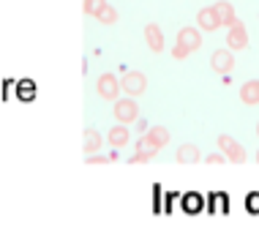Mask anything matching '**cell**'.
Returning a JSON list of instances; mask_svg holds the SVG:
<instances>
[{"label":"cell","mask_w":259,"mask_h":251,"mask_svg":"<svg viewBox=\"0 0 259 251\" xmlns=\"http://www.w3.org/2000/svg\"><path fill=\"white\" fill-rule=\"evenodd\" d=\"M112 115H115L117 123H137L139 120V104L134 101V96H125V99H117L115 107H112Z\"/></svg>","instance_id":"1"},{"label":"cell","mask_w":259,"mask_h":251,"mask_svg":"<svg viewBox=\"0 0 259 251\" xmlns=\"http://www.w3.org/2000/svg\"><path fill=\"white\" fill-rule=\"evenodd\" d=\"M219 150L227 156V161H232V164H243V161L248 158L246 148H243L237 139H232L229 134H221V137H219Z\"/></svg>","instance_id":"2"},{"label":"cell","mask_w":259,"mask_h":251,"mask_svg":"<svg viewBox=\"0 0 259 251\" xmlns=\"http://www.w3.org/2000/svg\"><path fill=\"white\" fill-rule=\"evenodd\" d=\"M120 90H123V85L115 74H101L99 82H96V93H99L104 101H117L120 99Z\"/></svg>","instance_id":"3"},{"label":"cell","mask_w":259,"mask_h":251,"mask_svg":"<svg viewBox=\"0 0 259 251\" xmlns=\"http://www.w3.org/2000/svg\"><path fill=\"white\" fill-rule=\"evenodd\" d=\"M120 85H123L125 96H142L145 90H148V76L142 71H128V74H123Z\"/></svg>","instance_id":"4"},{"label":"cell","mask_w":259,"mask_h":251,"mask_svg":"<svg viewBox=\"0 0 259 251\" xmlns=\"http://www.w3.org/2000/svg\"><path fill=\"white\" fill-rule=\"evenodd\" d=\"M227 47L232 52H243L248 47V30H246V25H243L240 19H237V22L227 30Z\"/></svg>","instance_id":"5"},{"label":"cell","mask_w":259,"mask_h":251,"mask_svg":"<svg viewBox=\"0 0 259 251\" xmlns=\"http://www.w3.org/2000/svg\"><path fill=\"white\" fill-rule=\"evenodd\" d=\"M210 68H213L215 74H232L235 68V55L232 50H215L213 55H210Z\"/></svg>","instance_id":"6"},{"label":"cell","mask_w":259,"mask_h":251,"mask_svg":"<svg viewBox=\"0 0 259 251\" xmlns=\"http://www.w3.org/2000/svg\"><path fill=\"white\" fill-rule=\"evenodd\" d=\"M197 27L202 33H215L221 25V17H219V11H215V6H207V9H199L197 14Z\"/></svg>","instance_id":"7"},{"label":"cell","mask_w":259,"mask_h":251,"mask_svg":"<svg viewBox=\"0 0 259 251\" xmlns=\"http://www.w3.org/2000/svg\"><path fill=\"white\" fill-rule=\"evenodd\" d=\"M178 44L186 47L188 52H197L202 47V30L199 27H180L178 30Z\"/></svg>","instance_id":"8"},{"label":"cell","mask_w":259,"mask_h":251,"mask_svg":"<svg viewBox=\"0 0 259 251\" xmlns=\"http://www.w3.org/2000/svg\"><path fill=\"white\" fill-rule=\"evenodd\" d=\"M128 139H131V131H128V126H125V123H117V126H112V129L107 131V145H112L115 150L125 148Z\"/></svg>","instance_id":"9"},{"label":"cell","mask_w":259,"mask_h":251,"mask_svg":"<svg viewBox=\"0 0 259 251\" xmlns=\"http://www.w3.org/2000/svg\"><path fill=\"white\" fill-rule=\"evenodd\" d=\"M145 44L150 47V52H164V33L156 22L145 25Z\"/></svg>","instance_id":"10"},{"label":"cell","mask_w":259,"mask_h":251,"mask_svg":"<svg viewBox=\"0 0 259 251\" xmlns=\"http://www.w3.org/2000/svg\"><path fill=\"white\" fill-rule=\"evenodd\" d=\"M237 96H240V101L246 104V107H256L259 104V79L243 82L240 90H237Z\"/></svg>","instance_id":"11"},{"label":"cell","mask_w":259,"mask_h":251,"mask_svg":"<svg viewBox=\"0 0 259 251\" xmlns=\"http://www.w3.org/2000/svg\"><path fill=\"white\" fill-rule=\"evenodd\" d=\"M175 161H180V164H197L202 161V153L197 145H191V142H186V145H180L178 153H175Z\"/></svg>","instance_id":"12"},{"label":"cell","mask_w":259,"mask_h":251,"mask_svg":"<svg viewBox=\"0 0 259 251\" xmlns=\"http://www.w3.org/2000/svg\"><path fill=\"white\" fill-rule=\"evenodd\" d=\"M101 145H104V137H101L96 129H88L85 137H82V148H85V156H93V153H99Z\"/></svg>","instance_id":"13"},{"label":"cell","mask_w":259,"mask_h":251,"mask_svg":"<svg viewBox=\"0 0 259 251\" xmlns=\"http://www.w3.org/2000/svg\"><path fill=\"white\" fill-rule=\"evenodd\" d=\"M215 11H219V17H221V25H224V27H232V25L237 22L235 6H232V3H227V0H219V3H215Z\"/></svg>","instance_id":"14"},{"label":"cell","mask_w":259,"mask_h":251,"mask_svg":"<svg viewBox=\"0 0 259 251\" xmlns=\"http://www.w3.org/2000/svg\"><path fill=\"white\" fill-rule=\"evenodd\" d=\"M145 137H148L158 150H161V148H164V145L172 139V137H169V129H166V126H153L150 131H145Z\"/></svg>","instance_id":"15"},{"label":"cell","mask_w":259,"mask_h":251,"mask_svg":"<svg viewBox=\"0 0 259 251\" xmlns=\"http://www.w3.org/2000/svg\"><path fill=\"white\" fill-rule=\"evenodd\" d=\"M96 19H99L101 25H115L117 22V9H112V6L107 3L99 14H96Z\"/></svg>","instance_id":"16"},{"label":"cell","mask_w":259,"mask_h":251,"mask_svg":"<svg viewBox=\"0 0 259 251\" xmlns=\"http://www.w3.org/2000/svg\"><path fill=\"white\" fill-rule=\"evenodd\" d=\"M104 6H107V0H82V11H85L88 17H96Z\"/></svg>","instance_id":"17"},{"label":"cell","mask_w":259,"mask_h":251,"mask_svg":"<svg viewBox=\"0 0 259 251\" xmlns=\"http://www.w3.org/2000/svg\"><path fill=\"white\" fill-rule=\"evenodd\" d=\"M202 207V197H197V194H194V197H186V211H194L197 213Z\"/></svg>","instance_id":"18"},{"label":"cell","mask_w":259,"mask_h":251,"mask_svg":"<svg viewBox=\"0 0 259 251\" xmlns=\"http://www.w3.org/2000/svg\"><path fill=\"white\" fill-rule=\"evenodd\" d=\"M188 55H191V52H188V50H186V47H180V44H175V50H172V58H175V60H186V58H188Z\"/></svg>","instance_id":"19"},{"label":"cell","mask_w":259,"mask_h":251,"mask_svg":"<svg viewBox=\"0 0 259 251\" xmlns=\"http://www.w3.org/2000/svg\"><path fill=\"white\" fill-rule=\"evenodd\" d=\"M227 161V156H224V153L219 150V153H210V156L205 158V164H224Z\"/></svg>","instance_id":"20"},{"label":"cell","mask_w":259,"mask_h":251,"mask_svg":"<svg viewBox=\"0 0 259 251\" xmlns=\"http://www.w3.org/2000/svg\"><path fill=\"white\" fill-rule=\"evenodd\" d=\"M107 161H109L107 156H99V153H93V156H88L85 164H107Z\"/></svg>","instance_id":"21"},{"label":"cell","mask_w":259,"mask_h":251,"mask_svg":"<svg viewBox=\"0 0 259 251\" xmlns=\"http://www.w3.org/2000/svg\"><path fill=\"white\" fill-rule=\"evenodd\" d=\"M256 137H259V123H256Z\"/></svg>","instance_id":"22"},{"label":"cell","mask_w":259,"mask_h":251,"mask_svg":"<svg viewBox=\"0 0 259 251\" xmlns=\"http://www.w3.org/2000/svg\"><path fill=\"white\" fill-rule=\"evenodd\" d=\"M256 161H259V150H256Z\"/></svg>","instance_id":"23"}]
</instances>
